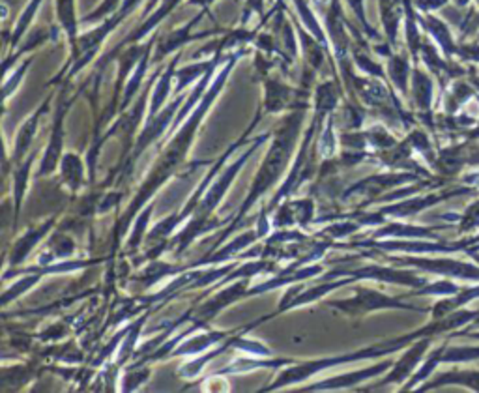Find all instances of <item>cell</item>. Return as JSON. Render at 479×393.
<instances>
[{"label": "cell", "instance_id": "4fadbf2b", "mask_svg": "<svg viewBox=\"0 0 479 393\" xmlns=\"http://www.w3.org/2000/svg\"><path fill=\"white\" fill-rule=\"evenodd\" d=\"M472 84L477 88V92H479V77H472Z\"/></svg>", "mask_w": 479, "mask_h": 393}, {"label": "cell", "instance_id": "8992f818", "mask_svg": "<svg viewBox=\"0 0 479 393\" xmlns=\"http://www.w3.org/2000/svg\"><path fill=\"white\" fill-rule=\"evenodd\" d=\"M44 0H30V4L25 8V12L21 13L20 17V21L15 23L13 27V34H12V49H15L17 45H20V42L23 40V36L27 34L32 20H34V15H36V12L40 10Z\"/></svg>", "mask_w": 479, "mask_h": 393}, {"label": "cell", "instance_id": "7c38bea8", "mask_svg": "<svg viewBox=\"0 0 479 393\" xmlns=\"http://www.w3.org/2000/svg\"><path fill=\"white\" fill-rule=\"evenodd\" d=\"M214 0H189V4H197V6H203V8H208Z\"/></svg>", "mask_w": 479, "mask_h": 393}, {"label": "cell", "instance_id": "30bf717a", "mask_svg": "<svg viewBox=\"0 0 479 393\" xmlns=\"http://www.w3.org/2000/svg\"><path fill=\"white\" fill-rule=\"evenodd\" d=\"M479 227V201L474 203L463 216V230H474Z\"/></svg>", "mask_w": 479, "mask_h": 393}, {"label": "cell", "instance_id": "52a82bcc", "mask_svg": "<svg viewBox=\"0 0 479 393\" xmlns=\"http://www.w3.org/2000/svg\"><path fill=\"white\" fill-rule=\"evenodd\" d=\"M389 77H392L394 84L399 88V91L404 94L406 92V81H408V71H411V66H408L406 59L403 57H389Z\"/></svg>", "mask_w": 479, "mask_h": 393}, {"label": "cell", "instance_id": "5bb4252c", "mask_svg": "<svg viewBox=\"0 0 479 393\" xmlns=\"http://www.w3.org/2000/svg\"><path fill=\"white\" fill-rule=\"evenodd\" d=\"M468 255H470V257H474V259L479 262V255H475V252H468Z\"/></svg>", "mask_w": 479, "mask_h": 393}, {"label": "cell", "instance_id": "ba28073f", "mask_svg": "<svg viewBox=\"0 0 479 393\" xmlns=\"http://www.w3.org/2000/svg\"><path fill=\"white\" fill-rule=\"evenodd\" d=\"M479 360V347H459V349H448L446 352L442 350L440 362H470Z\"/></svg>", "mask_w": 479, "mask_h": 393}, {"label": "cell", "instance_id": "3957f363", "mask_svg": "<svg viewBox=\"0 0 479 393\" xmlns=\"http://www.w3.org/2000/svg\"><path fill=\"white\" fill-rule=\"evenodd\" d=\"M446 384H457V386H467L470 389L479 391V371H448L443 377H438L433 381L429 386L425 384V389L446 386Z\"/></svg>", "mask_w": 479, "mask_h": 393}, {"label": "cell", "instance_id": "8fae6325", "mask_svg": "<svg viewBox=\"0 0 479 393\" xmlns=\"http://www.w3.org/2000/svg\"><path fill=\"white\" fill-rule=\"evenodd\" d=\"M448 3V0H416V6L419 8V10H423V12H433V10H438V8H442L443 4H446Z\"/></svg>", "mask_w": 479, "mask_h": 393}, {"label": "cell", "instance_id": "6da1fadb", "mask_svg": "<svg viewBox=\"0 0 479 393\" xmlns=\"http://www.w3.org/2000/svg\"><path fill=\"white\" fill-rule=\"evenodd\" d=\"M57 20L66 34L69 49H74L79 40V21L76 17V0H57Z\"/></svg>", "mask_w": 479, "mask_h": 393}, {"label": "cell", "instance_id": "9a60e30c", "mask_svg": "<svg viewBox=\"0 0 479 393\" xmlns=\"http://www.w3.org/2000/svg\"><path fill=\"white\" fill-rule=\"evenodd\" d=\"M470 337H474V339H479V333H468Z\"/></svg>", "mask_w": 479, "mask_h": 393}, {"label": "cell", "instance_id": "7a4b0ae2", "mask_svg": "<svg viewBox=\"0 0 479 393\" xmlns=\"http://www.w3.org/2000/svg\"><path fill=\"white\" fill-rule=\"evenodd\" d=\"M419 21L425 28L431 32V36L438 42L442 51L446 52V57H451L453 52H457L459 47H455V44H453L450 28L443 25L440 20H436L435 15H423V17H419Z\"/></svg>", "mask_w": 479, "mask_h": 393}, {"label": "cell", "instance_id": "9c48e42d", "mask_svg": "<svg viewBox=\"0 0 479 393\" xmlns=\"http://www.w3.org/2000/svg\"><path fill=\"white\" fill-rule=\"evenodd\" d=\"M30 64H32V59H27L21 68H17V71H13V76H6V81H4V98L6 100L15 92V88L20 86V83H21V79L25 76V71L28 69Z\"/></svg>", "mask_w": 479, "mask_h": 393}, {"label": "cell", "instance_id": "5b68a950", "mask_svg": "<svg viewBox=\"0 0 479 393\" xmlns=\"http://www.w3.org/2000/svg\"><path fill=\"white\" fill-rule=\"evenodd\" d=\"M414 98L419 109H429L431 100H433V81L429 76H425L423 71L416 69L414 71Z\"/></svg>", "mask_w": 479, "mask_h": 393}, {"label": "cell", "instance_id": "277c9868", "mask_svg": "<svg viewBox=\"0 0 479 393\" xmlns=\"http://www.w3.org/2000/svg\"><path fill=\"white\" fill-rule=\"evenodd\" d=\"M429 347V339H423V341H419L411 352H408L406 356H404V358L399 362V365L395 367V374H394V377H389L386 382H389V381H403L404 377H406V374H411L412 373V369L416 367V364L419 362V358H421V354L425 352V349H427Z\"/></svg>", "mask_w": 479, "mask_h": 393}]
</instances>
